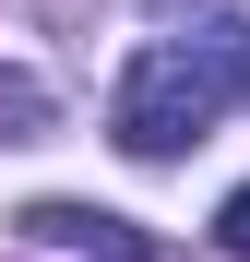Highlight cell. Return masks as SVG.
<instances>
[{"label":"cell","instance_id":"cell-1","mask_svg":"<svg viewBox=\"0 0 250 262\" xmlns=\"http://www.w3.org/2000/svg\"><path fill=\"white\" fill-rule=\"evenodd\" d=\"M215 107H226L215 60H202L191 36H155V48L119 72V96H107V131H119V155L167 167V155H191L202 131H215Z\"/></svg>","mask_w":250,"mask_h":262},{"label":"cell","instance_id":"cell-2","mask_svg":"<svg viewBox=\"0 0 250 262\" xmlns=\"http://www.w3.org/2000/svg\"><path fill=\"white\" fill-rule=\"evenodd\" d=\"M12 227H24V250H60V262H155L131 214H96V203H24Z\"/></svg>","mask_w":250,"mask_h":262},{"label":"cell","instance_id":"cell-3","mask_svg":"<svg viewBox=\"0 0 250 262\" xmlns=\"http://www.w3.org/2000/svg\"><path fill=\"white\" fill-rule=\"evenodd\" d=\"M191 48L215 60V83H226V96L250 107V24H238V12H202V36H191Z\"/></svg>","mask_w":250,"mask_h":262},{"label":"cell","instance_id":"cell-4","mask_svg":"<svg viewBox=\"0 0 250 262\" xmlns=\"http://www.w3.org/2000/svg\"><path fill=\"white\" fill-rule=\"evenodd\" d=\"M48 131V83L36 72H0V143H36Z\"/></svg>","mask_w":250,"mask_h":262},{"label":"cell","instance_id":"cell-5","mask_svg":"<svg viewBox=\"0 0 250 262\" xmlns=\"http://www.w3.org/2000/svg\"><path fill=\"white\" fill-rule=\"evenodd\" d=\"M215 238H226V250H238V262H250V179H238V191H226V214H215Z\"/></svg>","mask_w":250,"mask_h":262}]
</instances>
